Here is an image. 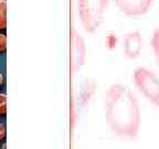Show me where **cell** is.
Masks as SVG:
<instances>
[{
	"instance_id": "6da1fadb",
	"label": "cell",
	"mask_w": 159,
	"mask_h": 149,
	"mask_svg": "<svg viewBox=\"0 0 159 149\" xmlns=\"http://www.w3.org/2000/svg\"><path fill=\"white\" fill-rule=\"evenodd\" d=\"M105 117L114 134L134 138L140 127V109L134 93L122 84L112 85L105 94Z\"/></svg>"
},
{
	"instance_id": "7a4b0ae2",
	"label": "cell",
	"mask_w": 159,
	"mask_h": 149,
	"mask_svg": "<svg viewBox=\"0 0 159 149\" xmlns=\"http://www.w3.org/2000/svg\"><path fill=\"white\" fill-rule=\"evenodd\" d=\"M133 79L139 92L155 106L159 107V79L155 73L146 67H137Z\"/></svg>"
},
{
	"instance_id": "3957f363",
	"label": "cell",
	"mask_w": 159,
	"mask_h": 149,
	"mask_svg": "<svg viewBox=\"0 0 159 149\" xmlns=\"http://www.w3.org/2000/svg\"><path fill=\"white\" fill-rule=\"evenodd\" d=\"M108 0H81V12L85 25L94 30L101 25Z\"/></svg>"
},
{
	"instance_id": "277c9868",
	"label": "cell",
	"mask_w": 159,
	"mask_h": 149,
	"mask_svg": "<svg viewBox=\"0 0 159 149\" xmlns=\"http://www.w3.org/2000/svg\"><path fill=\"white\" fill-rule=\"evenodd\" d=\"M154 0H115L117 8L127 17H140L148 12Z\"/></svg>"
},
{
	"instance_id": "5b68a950",
	"label": "cell",
	"mask_w": 159,
	"mask_h": 149,
	"mask_svg": "<svg viewBox=\"0 0 159 149\" xmlns=\"http://www.w3.org/2000/svg\"><path fill=\"white\" fill-rule=\"evenodd\" d=\"M123 50L127 59L134 60L140 55L143 50V38L139 31H132L125 35Z\"/></svg>"
},
{
	"instance_id": "8992f818",
	"label": "cell",
	"mask_w": 159,
	"mask_h": 149,
	"mask_svg": "<svg viewBox=\"0 0 159 149\" xmlns=\"http://www.w3.org/2000/svg\"><path fill=\"white\" fill-rule=\"evenodd\" d=\"M7 28V2L6 0H0V30Z\"/></svg>"
},
{
	"instance_id": "52a82bcc",
	"label": "cell",
	"mask_w": 159,
	"mask_h": 149,
	"mask_svg": "<svg viewBox=\"0 0 159 149\" xmlns=\"http://www.w3.org/2000/svg\"><path fill=\"white\" fill-rule=\"evenodd\" d=\"M152 47L154 51L155 57H156L157 64L159 66V29H156L152 37Z\"/></svg>"
},
{
	"instance_id": "ba28073f",
	"label": "cell",
	"mask_w": 159,
	"mask_h": 149,
	"mask_svg": "<svg viewBox=\"0 0 159 149\" xmlns=\"http://www.w3.org/2000/svg\"><path fill=\"white\" fill-rule=\"evenodd\" d=\"M7 112V96L0 94V115H5Z\"/></svg>"
},
{
	"instance_id": "9c48e42d",
	"label": "cell",
	"mask_w": 159,
	"mask_h": 149,
	"mask_svg": "<svg viewBox=\"0 0 159 149\" xmlns=\"http://www.w3.org/2000/svg\"><path fill=\"white\" fill-rule=\"evenodd\" d=\"M7 49V38L5 34L0 33V53H2Z\"/></svg>"
},
{
	"instance_id": "30bf717a",
	"label": "cell",
	"mask_w": 159,
	"mask_h": 149,
	"mask_svg": "<svg viewBox=\"0 0 159 149\" xmlns=\"http://www.w3.org/2000/svg\"><path fill=\"white\" fill-rule=\"evenodd\" d=\"M5 136H6V128H5V126L0 123V142L5 138Z\"/></svg>"
},
{
	"instance_id": "8fae6325",
	"label": "cell",
	"mask_w": 159,
	"mask_h": 149,
	"mask_svg": "<svg viewBox=\"0 0 159 149\" xmlns=\"http://www.w3.org/2000/svg\"><path fill=\"white\" fill-rule=\"evenodd\" d=\"M2 83H3V76H2V74L0 73V86L2 85Z\"/></svg>"
}]
</instances>
